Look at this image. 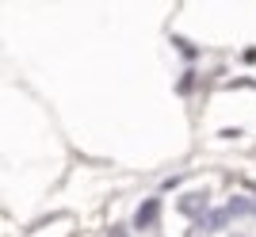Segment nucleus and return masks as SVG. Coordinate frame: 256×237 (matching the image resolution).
<instances>
[{"label": "nucleus", "instance_id": "obj_1", "mask_svg": "<svg viewBox=\"0 0 256 237\" xmlns=\"http://www.w3.org/2000/svg\"><path fill=\"white\" fill-rule=\"evenodd\" d=\"M203 206H206V192H195V195H188V199L180 203V210L184 214H199Z\"/></svg>", "mask_w": 256, "mask_h": 237}, {"label": "nucleus", "instance_id": "obj_2", "mask_svg": "<svg viewBox=\"0 0 256 237\" xmlns=\"http://www.w3.org/2000/svg\"><path fill=\"white\" fill-rule=\"evenodd\" d=\"M153 218H157V199H153V203H146L138 210V226H153Z\"/></svg>", "mask_w": 256, "mask_h": 237}]
</instances>
